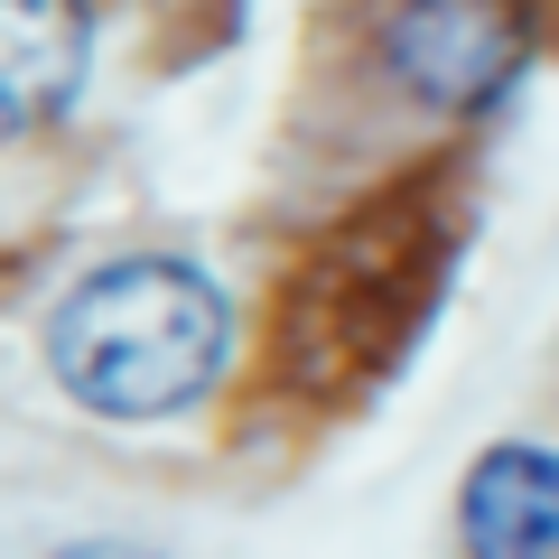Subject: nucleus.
Segmentation results:
<instances>
[{
	"label": "nucleus",
	"mask_w": 559,
	"mask_h": 559,
	"mask_svg": "<svg viewBox=\"0 0 559 559\" xmlns=\"http://www.w3.org/2000/svg\"><path fill=\"white\" fill-rule=\"evenodd\" d=\"M224 345L234 308L215 271H197L187 252H131L66 289V308L47 318V373L94 419H178L224 373Z\"/></svg>",
	"instance_id": "obj_1"
},
{
	"label": "nucleus",
	"mask_w": 559,
	"mask_h": 559,
	"mask_svg": "<svg viewBox=\"0 0 559 559\" xmlns=\"http://www.w3.org/2000/svg\"><path fill=\"white\" fill-rule=\"evenodd\" d=\"M382 75L429 121H485L532 66V20L513 0H392L373 28Z\"/></svg>",
	"instance_id": "obj_2"
},
{
	"label": "nucleus",
	"mask_w": 559,
	"mask_h": 559,
	"mask_svg": "<svg viewBox=\"0 0 559 559\" xmlns=\"http://www.w3.org/2000/svg\"><path fill=\"white\" fill-rule=\"evenodd\" d=\"M94 75V0H0V140L57 131Z\"/></svg>",
	"instance_id": "obj_3"
},
{
	"label": "nucleus",
	"mask_w": 559,
	"mask_h": 559,
	"mask_svg": "<svg viewBox=\"0 0 559 559\" xmlns=\"http://www.w3.org/2000/svg\"><path fill=\"white\" fill-rule=\"evenodd\" d=\"M457 550L466 559H559V448L503 439L457 476Z\"/></svg>",
	"instance_id": "obj_4"
},
{
	"label": "nucleus",
	"mask_w": 559,
	"mask_h": 559,
	"mask_svg": "<svg viewBox=\"0 0 559 559\" xmlns=\"http://www.w3.org/2000/svg\"><path fill=\"white\" fill-rule=\"evenodd\" d=\"M57 559H159V550H150V540H112V532H103V540H66Z\"/></svg>",
	"instance_id": "obj_5"
}]
</instances>
